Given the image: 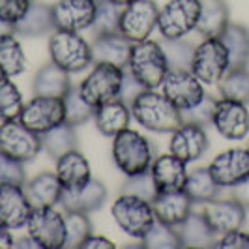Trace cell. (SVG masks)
I'll list each match as a JSON object with an SVG mask.
<instances>
[{
	"label": "cell",
	"mask_w": 249,
	"mask_h": 249,
	"mask_svg": "<svg viewBox=\"0 0 249 249\" xmlns=\"http://www.w3.org/2000/svg\"><path fill=\"white\" fill-rule=\"evenodd\" d=\"M131 116L139 125L154 133H173L184 124L182 111L176 109L163 92L146 88L137 100L131 103Z\"/></svg>",
	"instance_id": "6da1fadb"
},
{
	"label": "cell",
	"mask_w": 249,
	"mask_h": 249,
	"mask_svg": "<svg viewBox=\"0 0 249 249\" xmlns=\"http://www.w3.org/2000/svg\"><path fill=\"white\" fill-rule=\"evenodd\" d=\"M112 161L125 176L144 173L156 160V146L135 129H124L112 137Z\"/></svg>",
	"instance_id": "7a4b0ae2"
},
{
	"label": "cell",
	"mask_w": 249,
	"mask_h": 249,
	"mask_svg": "<svg viewBox=\"0 0 249 249\" xmlns=\"http://www.w3.org/2000/svg\"><path fill=\"white\" fill-rule=\"evenodd\" d=\"M51 62L60 66L70 75L81 73L94 64L92 43L81 36V32L71 30H54L49 36Z\"/></svg>",
	"instance_id": "3957f363"
},
{
	"label": "cell",
	"mask_w": 249,
	"mask_h": 249,
	"mask_svg": "<svg viewBox=\"0 0 249 249\" xmlns=\"http://www.w3.org/2000/svg\"><path fill=\"white\" fill-rule=\"evenodd\" d=\"M127 70L144 88L158 90L169 71V64H167V56L163 53L161 43L150 37L133 43Z\"/></svg>",
	"instance_id": "277c9868"
},
{
	"label": "cell",
	"mask_w": 249,
	"mask_h": 249,
	"mask_svg": "<svg viewBox=\"0 0 249 249\" xmlns=\"http://www.w3.org/2000/svg\"><path fill=\"white\" fill-rule=\"evenodd\" d=\"M111 215L120 231L135 240H142L156 221L152 202L129 193H120L116 197L111 206Z\"/></svg>",
	"instance_id": "5b68a950"
},
{
	"label": "cell",
	"mask_w": 249,
	"mask_h": 249,
	"mask_svg": "<svg viewBox=\"0 0 249 249\" xmlns=\"http://www.w3.org/2000/svg\"><path fill=\"white\" fill-rule=\"evenodd\" d=\"M231 70L229 51L221 37H202L199 45H195L191 71L202 85H217L223 75Z\"/></svg>",
	"instance_id": "8992f818"
},
{
	"label": "cell",
	"mask_w": 249,
	"mask_h": 249,
	"mask_svg": "<svg viewBox=\"0 0 249 249\" xmlns=\"http://www.w3.org/2000/svg\"><path fill=\"white\" fill-rule=\"evenodd\" d=\"M125 68H118L114 64L98 62L90 70V73L81 81L79 90L81 96L96 109L103 103L118 100V92L124 81Z\"/></svg>",
	"instance_id": "52a82bcc"
},
{
	"label": "cell",
	"mask_w": 249,
	"mask_h": 249,
	"mask_svg": "<svg viewBox=\"0 0 249 249\" xmlns=\"http://www.w3.org/2000/svg\"><path fill=\"white\" fill-rule=\"evenodd\" d=\"M26 234L41 249L66 248V217L56 206H34L26 221Z\"/></svg>",
	"instance_id": "ba28073f"
},
{
	"label": "cell",
	"mask_w": 249,
	"mask_h": 249,
	"mask_svg": "<svg viewBox=\"0 0 249 249\" xmlns=\"http://www.w3.org/2000/svg\"><path fill=\"white\" fill-rule=\"evenodd\" d=\"M0 152L21 163L34 161L41 152V137L19 118L4 120L0 124Z\"/></svg>",
	"instance_id": "9c48e42d"
},
{
	"label": "cell",
	"mask_w": 249,
	"mask_h": 249,
	"mask_svg": "<svg viewBox=\"0 0 249 249\" xmlns=\"http://www.w3.org/2000/svg\"><path fill=\"white\" fill-rule=\"evenodd\" d=\"M200 13V0H169L160 8L158 30L167 39H178L195 30Z\"/></svg>",
	"instance_id": "30bf717a"
},
{
	"label": "cell",
	"mask_w": 249,
	"mask_h": 249,
	"mask_svg": "<svg viewBox=\"0 0 249 249\" xmlns=\"http://www.w3.org/2000/svg\"><path fill=\"white\" fill-rule=\"evenodd\" d=\"M19 120L28 129L41 135V133L66 122L64 100L62 98H51V96H32V100L25 103Z\"/></svg>",
	"instance_id": "8fae6325"
},
{
	"label": "cell",
	"mask_w": 249,
	"mask_h": 249,
	"mask_svg": "<svg viewBox=\"0 0 249 249\" xmlns=\"http://www.w3.org/2000/svg\"><path fill=\"white\" fill-rule=\"evenodd\" d=\"M160 6L154 0H137L122 8L120 17V34L131 43L148 39L154 28H158Z\"/></svg>",
	"instance_id": "7c38bea8"
},
{
	"label": "cell",
	"mask_w": 249,
	"mask_h": 249,
	"mask_svg": "<svg viewBox=\"0 0 249 249\" xmlns=\"http://www.w3.org/2000/svg\"><path fill=\"white\" fill-rule=\"evenodd\" d=\"M161 92L176 109L186 111L204 98V85L191 70H169L161 83Z\"/></svg>",
	"instance_id": "4fadbf2b"
},
{
	"label": "cell",
	"mask_w": 249,
	"mask_h": 249,
	"mask_svg": "<svg viewBox=\"0 0 249 249\" xmlns=\"http://www.w3.org/2000/svg\"><path fill=\"white\" fill-rule=\"evenodd\" d=\"M212 125L221 137L242 141L249 135V111L246 103L219 98L215 101Z\"/></svg>",
	"instance_id": "5bb4252c"
},
{
	"label": "cell",
	"mask_w": 249,
	"mask_h": 249,
	"mask_svg": "<svg viewBox=\"0 0 249 249\" xmlns=\"http://www.w3.org/2000/svg\"><path fill=\"white\" fill-rule=\"evenodd\" d=\"M208 171L221 189H232L249 176V148H229L213 158Z\"/></svg>",
	"instance_id": "9a60e30c"
},
{
	"label": "cell",
	"mask_w": 249,
	"mask_h": 249,
	"mask_svg": "<svg viewBox=\"0 0 249 249\" xmlns=\"http://www.w3.org/2000/svg\"><path fill=\"white\" fill-rule=\"evenodd\" d=\"M208 148H210V137L206 133V127L199 124L184 122L171 133V142H169L171 154H175L176 158H180L187 165L199 161L208 152Z\"/></svg>",
	"instance_id": "2e32d148"
},
{
	"label": "cell",
	"mask_w": 249,
	"mask_h": 249,
	"mask_svg": "<svg viewBox=\"0 0 249 249\" xmlns=\"http://www.w3.org/2000/svg\"><path fill=\"white\" fill-rule=\"evenodd\" d=\"M32 202L19 184H0V225L8 229H23L32 213Z\"/></svg>",
	"instance_id": "e0dca14e"
},
{
	"label": "cell",
	"mask_w": 249,
	"mask_h": 249,
	"mask_svg": "<svg viewBox=\"0 0 249 249\" xmlns=\"http://www.w3.org/2000/svg\"><path fill=\"white\" fill-rule=\"evenodd\" d=\"M98 0H56L53 4L54 26L58 30L83 32L94 23Z\"/></svg>",
	"instance_id": "ac0fdd59"
},
{
	"label": "cell",
	"mask_w": 249,
	"mask_h": 249,
	"mask_svg": "<svg viewBox=\"0 0 249 249\" xmlns=\"http://www.w3.org/2000/svg\"><path fill=\"white\" fill-rule=\"evenodd\" d=\"M248 210L234 197L231 199H213L202 204V215L219 236L229 231H236L246 225Z\"/></svg>",
	"instance_id": "d6986e66"
},
{
	"label": "cell",
	"mask_w": 249,
	"mask_h": 249,
	"mask_svg": "<svg viewBox=\"0 0 249 249\" xmlns=\"http://www.w3.org/2000/svg\"><path fill=\"white\" fill-rule=\"evenodd\" d=\"M107 200V187L103 182L90 178L85 186L75 189H64L60 195L58 206L64 212H83L90 213L98 212Z\"/></svg>",
	"instance_id": "ffe728a7"
},
{
	"label": "cell",
	"mask_w": 249,
	"mask_h": 249,
	"mask_svg": "<svg viewBox=\"0 0 249 249\" xmlns=\"http://www.w3.org/2000/svg\"><path fill=\"white\" fill-rule=\"evenodd\" d=\"M150 202H152V210H154L156 219L161 223L171 225V227H178L193 210V202L184 189L158 191L156 197Z\"/></svg>",
	"instance_id": "44dd1931"
},
{
	"label": "cell",
	"mask_w": 249,
	"mask_h": 249,
	"mask_svg": "<svg viewBox=\"0 0 249 249\" xmlns=\"http://www.w3.org/2000/svg\"><path fill=\"white\" fill-rule=\"evenodd\" d=\"M150 173L158 191H175V189H184L189 171L186 161H182L180 158L169 152L163 156H156L150 167Z\"/></svg>",
	"instance_id": "7402d4cb"
},
{
	"label": "cell",
	"mask_w": 249,
	"mask_h": 249,
	"mask_svg": "<svg viewBox=\"0 0 249 249\" xmlns=\"http://www.w3.org/2000/svg\"><path fill=\"white\" fill-rule=\"evenodd\" d=\"M54 173L58 176L64 189H75V187L85 186L92 178V169L88 163L87 156L79 148H73L62 154L56 160Z\"/></svg>",
	"instance_id": "603a6c76"
},
{
	"label": "cell",
	"mask_w": 249,
	"mask_h": 249,
	"mask_svg": "<svg viewBox=\"0 0 249 249\" xmlns=\"http://www.w3.org/2000/svg\"><path fill=\"white\" fill-rule=\"evenodd\" d=\"M131 47H133V43L125 36H122L120 32L96 36L94 41H92L94 64L107 62V64H114L118 68H127Z\"/></svg>",
	"instance_id": "cb8c5ba5"
},
{
	"label": "cell",
	"mask_w": 249,
	"mask_h": 249,
	"mask_svg": "<svg viewBox=\"0 0 249 249\" xmlns=\"http://www.w3.org/2000/svg\"><path fill=\"white\" fill-rule=\"evenodd\" d=\"M131 109L129 105H125L124 101L120 100H112L103 103L100 107L94 109V124L98 127L101 135L105 137H114L118 135L120 131H124L129 127V122H131Z\"/></svg>",
	"instance_id": "d4e9b609"
},
{
	"label": "cell",
	"mask_w": 249,
	"mask_h": 249,
	"mask_svg": "<svg viewBox=\"0 0 249 249\" xmlns=\"http://www.w3.org/2000/svg\"><path fill=\"white\" fill-rule=\"evenodd\" d=\"M25 191L32 206H56L62 195V184L54 171H41L25 182Z\"/></svg>",
	"instance_id": "484cf974"
},
{
	"label": "cell",
	"mask_w": 249,
	"mask_h": 249,
	"mask_svg": "<svg viewBox=\"0 0 249 249\" xmlns=\"http://www.w3.org/2000/svg\"><path fill=\"white\" fill-rule=\"evenodd\" d=\"M54 30L56 26H54L53 6L41 4V2H32V6L23 15V19L17 21L13 26V32L23 37H41Z\"/></svg>",
	"instance_id": "4316f807"
},
{
	"label": "cell",
	"mask_w": 249,
	"mask_h": 249,
	"mask_svg": "<svg viewBox=\"0 0 249 249\" xmlns=\"http://www.w3.org/2000/svg\"><path fill=\"white\" fill-rule=\"evenodd\" d=\"M71 87L70 73L54 62L43 64L32 79V94L34 96H51L64 98V94Z\"/></svg>",
	"instance_id": "83f0119b"
},
{
	"label": "cell",
	"mask_w": 249,
	"mask_h": 249,
	"mask_svg": "<svg viewBox=\"0 0 249 249\" xmlns=\"http://www.w3.org/2000/svg\"><path fill=\"white\" fill-rule=\"evenodd\" d=\"M182 248H213L217 234L204 219L202 212H189L186 219L176 227Z\"/></svg>",
	"instance_id": "f1b7e54d"
},
{
	"label": "cell",
	"mask_w": 249,
	"mask_h": 249,
	"mask_svg": "<svg viewBox=\"0 0 249 249\" xmlns=\"http://www.w3.org/2000/svg\"><path fill=\"white\" fill-rule=\"evenodd\" d=\"M231 23L229 4L225 0H200V13L195 30L202 37H219Z\"/></svg>",
	"instance_id": "f546056e"
},
{
	"label": "cell",
	"mask_w": 249,
	"mask_h": 249,
	"mask_svg": "<svg viewBox=\"0 0 249 249\" xmlns=\"http://www.w3.org/2000/svg\"><path fill=\"white\" fill-rule=\"evenodd\" d=\"M221 41L229 51L231 70L249 66V28L240 23H229L221 34Z\"/></svg>",
	"instance_id": "4dcf8cb0"
},
{
	"label": "cell",
	"mask_w": 249,
	"mask_h": 249,
	"mask_svg": "<svg viewBox=\"0 0 249 249\" xmlns=\"http://www.w3.org/2000/svg\"><path fill=\"white\" fill-rule=\"evenodd\" d=\"M28 60L23 51L17 34H2L0 36V75L4 77H17L25 73Z\"/></svg>",
	"instance_id": "1f68e13d"
},
{
	"label": "cell",
	"mask_w": 249,
	"mask_h": 249,
	"mask_svg": "<svg viewBox=\"0 0 249 249\" xmlns=\"http://www.w3.org/2000/svg\"><path fill=\"white\" fill-rule=\"evenodd\" d=\"M184 191L193 204H204V202L217 199L221 187L213 180L208 167H199V169H193L191 173H187Z\"/></svg>",
	"instance_id": "d6a6232c"
},
{
	"label": "cell",
	"mask_w": 249,
	"mask_h": 249,
	"mask_svg": "<svg viewBox=\"0 0 249 249\" xmlns=\"http://www.w3.org/2000/svg\"><path fill=\"white\" fill-rule=\"evenodd\" d=\"M41 150L49 156L51 160H58L62 154L70 152L79 146V137H77V131H75V125L64 124L53 127L49 131L41 133Z\"/></svg>",
	"instance_id": "836d02e7"
},
{
	"label": "cell",
	"mask_w": 249,
	"mask_h": 249,
	"mask_svg": "<svg viewBox=\"0 0 249 249\" xmlns=\"http://www.w3.org/2000/svg\"><path fill=\"white\" fill-rule=\"evenodd\" d=\"M221 98L234 100L240 103L249 105V70L248 68H238L229 70L223 75V79L217 83Z\"/></svg>",
	"instance_id": "e575fe53"
},
{
	"label": "cell",
	"mask_w": 249,
	"mask_h": 249,
	"mask_svg": "<svg viewBox=\"0 0 249 249\" xmlns=\"http://www.w3.org/2000/svg\"><path fill=\"white\" fill-rule=\"evenodd\" d=\"M120 17H122V6L114 4L111 0H98L94 23L90 26V30L94 32V36L116 34L120 32Z\"/></svg>",
	"instance_id": "d590c367"
},
{
	"label": "cell",
	"mask_w": 249,
	"mask_h": 249,
	"mask_svg": "<svg viewBox=\"0 0 249 249\" xmlns=\"http://www.w3.org/2000/svg\"><path fill=\"white\" fill-rule=\"evenodd\" d=\"M25 107L23 94L12 81V77L0 75V122L19 118Z\"/></svg>",
	"instance_id": "8d00e7d4"
},
{
	"label": "cell",
	"mask_w": 249,
	"mask_h": 249,
	"mask_svg": "<svg viewBox=\"0 0 249 249\" xmlns=\"http://www.w3.org/2000/svg\"><path fill=\"white\" fill-rule=\"evenodd\" d=\"M64 109H66V122L71 125H83L94 116V107L88 103L83 96L79 87L71 85L70 90L64 94Z\"/></svg>",
	"instance_id": "74e56055"
},
{
	"label": "cell",
	"mask_w": 249,
	"mask_h": 249,
	"mask_svg": "<svg viewBox=\"0 0 249 249\" xmlns=\"http://www.w3.org/2000/svg\"><path fill=\"white\" fill-rule=\"evenodd\" d=\"M160 43L167 56L169 70H191V60L195 53V45L191 41H187L184 37H178V39L163 37V41Z\"/></svg>",
	"instance_id": "f35d334b"
},
{
	"label": "cell",
	"mask_w": 249,
	"mask_h": 249,
	"mask_svg": "<svg viewBox=\"0 0 249 249\" xmlns=\"http://www.w3.org/2000/svg\"><path fill=\"white\" fill-rule=\"evenodd\" d=\"M141 246L148 249H175L182 248V242H180L176 227H171L156 219L144 238L141 240Z\"/></svg>",
	"instance_id": "ab89813d"
},
{
	"label": "cell",
	"mask_w": 249,
	"mask_h": 249,
	"mask_svg": "<svg viewBox=\"0 0 249 249\" xmlns=\"http://www.w3.org/2000/svg\"><path fill=\"white\" fill-rule=\"evenodd\" d=\"M64 217H66V248H81V244L94 231L88 213L64 212Z\"/></svg>",
	"instance_id": "60d3db41"
},
{
	"label": "cell",
	"mask_w": 249,
	"mask_h": 249,
	"mask_svg": "<svg viewBox=\"0 0 249 249\" xmlns=\"http://www.w3.org/2000/svg\"><path fill=\"white\" fill-rule=\"evenodd\" d=\"M122 193H129V195H137V197H142L146 200H152L156 197L158 189H156V184H154V178H152V173L144 171V173H139V175L133 176H125V182L122 184Z\"/></svg>",
	"instance_id": "b9f144b4"
},
{
	"label": "cell",
	"mask_w": 249,
	"mask_h": 249,
	"mask_svg": "<svg viewBox=\"0 0 249 249\" xmlns=\"http://www.w3.org/2000/svg\"><path fill=\"white\" fill-rule=\"evenodd\" d=\"M215 98L210 96V94H204V98L189 107L186 111H182V118L184 122H191V124H199L202 127L206 125H212V118H213V111H215Z\"/></svg>",
	"instance_id": "7bdbcfd3"
},
{
	"label": "cell",
	"mask_w": 249,
	"mask_h": 249,
	"mask_svg": "<svg viewBox=\"0 0 249 249\" xmlns=\"http://www.w3.org/2000/svg\"><path fill=\"white\" fill-rule=\"evenodd\" d=\"M26 171L25 163L10 158L8 154L0 152V184H19L25 186Z\"/></svg>",
	"instance_id": "ee69618b"
},
{
	"label": "cell",
	"mask_w": 249,
	"mask_h": 249,
	"mask_svg": "<svg viewBox=\"0 0 249 249\" xmlns=\"http://www.w3.org/2000/svg\"><path fill=\"white\" fill-rule=\"evenodd\" d=\"M34 0H0V19L15 26L17 21L23 19Z\"/></svg>",
	"instance_id": "f6af8a7d"
},
{
	"label": "cell",
	"mask_w": 249,
	"mask_h": 249,
	"mask_svg": "<svg viewBox=\"0 0 249 249\" xmlns=\"http://www.w3.org/2000/svg\"><path fill=\"white\" fill-rule=\"evenodd\" d=\"M144 90H146V88L142 87L137 79L131 75V71L125 68L124 81H122V87H120V92H118V100L124 101L125 105H129V107H131V103L137 100Z\"/></svg>",
	"instance_id": "bcb514c9"
},
{
	"label": "cell",
	"mask_w": 249,
	"mask_h": 249,
	"mask_svg": "<svg viewBox=\"0 0 249 249\" xmlns=\"http://www.w3.org/2000/svg\"><path fill=\"white\" fill-rule=\"evenodd\" d=\"M213 248L219 249H249V234L244 232L242 229L236 231H229L225 234H219V238L215 240Z\"/></svg>",
	"instance_id": "7dc6e473"
},
{
	"label": "cell",
	"mask_w": 249,
	"mask_h": 249,
	"mask_svg": "<svg viewBox=\"0 0 249 249\" xmlns=\"http://www.w3.org/2000/svg\"><path fill=\"white\" fill-rule=\"evenodd\" d=\"M116 246L112 244L109 238L101 236V234H90V236L81 244V249H114Z\"/></svg>",
	"instance_id": "c3c4849f"
},
{
	"label": "cell",
	"mask_w": 249,
	"mask_h": 249,
	"mask_svg": "<svg viewBox=\"0 0 249 249\" xmlns=\"http://www.w3.org/2000/svg\"><path fill=\"white\" fill-rule=\"evenodd\" d=\"M232 197H234L246 210H249V176L246 180H242L238 186L232 187Z\"/></svg>",
	"instance_id": "681fc988"
},
{
	"label": "cell",
	"mask_w": 249,
	"mask_h": 249,
	"mask_svg": "<svg viewBox=\"0 0 249 249\" xmlns=\"http://www.w3.org/2000/svg\"><path fill=\"white\" fill-rule=\"evenodd\" d=\"M13 242H15V238H13V234H12V229L0 225V249L13 248Z\"/></svg>",
	"instance_id": "f907efd6"
},
{
	"label": "cell",
	"mask_w": 249,
	"mask_h": 249,
	"mask_svg": "<svg viewBox=\"0 0 249 249\" xmlns=\"http://www.w3.org/2000/svg\"><path fill=\"white\" fill-rule=\"evenodd\" d=\"M13 248H37V246H36V242L26 234V236L15 240V242H13Z\"/></svg>",
	"instance_id": "816d5d0a"
},
{
	"label": "cell",
	"mask_w": 249,
	"mask_h": 249,
	"mask_svg": "<svg viewBox=\"0 0 249 249\" xmlns=\"http://www.w3.org/2000/svg\"><path fill=\"white\" fill-rule=\"evenodd\" d=\"M13 32V25H10V23H6V21H2L0 19V36L2 34H12ZM15 34V32H13Z\"/></svg>",
	"instance_id": "f5cc1de1"
},
{
	"label": "cell",
	"mask_w": 249,
	"mask_h": 249,
	"mask_svg": "<svg viewBox=\"0 0 249 249\" xmlns=\"http://www.w3.org/2000/svg\"><path fill=\"white\" fill-rule=\"evenodd\" d=\"M111 2H114V4H118V6H127V4H133V2H137V0H111Z\"/></svg>",
	"instance_id": "db71d44e"
},
{
	"label": "cell",
	"mask_w": 249,
	"mask_h": 249,
	"mask_svg": "<svg viewBox=\"0 0 249 249\" xmlns=\"http://www.w3.org/2000/svg\"><path fill=\"white\" fill-rule=\"evenodd\" d=\"M248 148H249V146H248Z\"/></svg>",
	"instance_id": "11a10c76"
}]
</instances>
